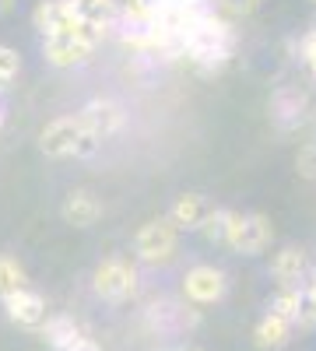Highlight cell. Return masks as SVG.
Listing matches in <instances>:
<instances>
[{"instance_id":"d6986e66","label":"cell","mask_w":316,"mask_h":351,"mask_svg":"<svg viewBox=\"0 0 316 351\" xmlns=\"http://www.w3.org/2000/svg\"><path fill=\"white\" fill-rule=\"evenodd\" d=\"M18 288H28V274H25V267H21L14 256L0 253V299L11 295V291H18Z\"/></svg>"},{"instance_id":"603a6c76","label":"cell","mask_w":316,"mask_h":351,"mask_svg":"<svg viewBox=\"0 0 316 351\" xmlns=\"http://www.w3.org/2000/svg\"><path fill=\"white\" fill-rule=\"evenodd\" d=\"M295 172L302 180H316V141H306L295 152Z\"/></svg>"},{"instance_id":"5b68a950","label":"cell","mask_w":316,"mask_h":351,"mask_svg":"<svg viewBox=\"0 0 316 351\" xmlns=\"http://www.w3.org/2000/svg\"><path fill=\"white\" fill-rule=\"evenodd\" d=\"M176 250H180V225L169 215L145 221L134 236V253L145 263H165L176 256Z\"/></svg>"},{"instance_id":"f546056e","label":"cell","mask_w":316,"mask_h":351,"mask_svg":"<svg viewBox=\"0 0 316 351\" xmlns=\"http://www.w3.org/2000/svg\"><path fill=\"white\" fill-rule=\"evenodd\" d=\"M313 4H316V0H313Z\"/></svg>"},{"instance_id":"ba28073f","label":"cell","mask_w":316,"mask_h":351,"mask_svg":"<svg viewBox=\"0 0 316 351\" xmlns=\"http://www.w3.org/2000/svg\"><path fill=\"white\" fill-rule=\"evenodd\" d=\"M271 123L281 130V134H295L302 123H306V112H309V99L299 84H278L271 92Z\"/></svg>"},{"instance_id":"4fadbf2b","label":"cell","mask_w":316,"mask_h":351,"mask_svg":"<svg viewBox=\"0 0 316 351\" xmlns=\"http://www.w3.org/2000/svg\"><path fill=\"white\" fill-rule=\"evenodd\" d=\"M215 211L211 197L204 193H180L176 200H172L169 208V218L180 225V232H200V225H204V218Z\"/></svg>"},{"instance_id":"7c38bea8","label":"cell","mask_w":316,"mask_h":351,"mask_svg":"<svg viewBox=\"0 0 316 351\" xmlns=\"http://www.w3.org/2000/svg\"><path fill=\"white\" fill-rule=\"evenodd\" d=\"M102 200L92 193V190H71L60 204V218L74 228H92L99 218H102Z\"/></svg>"},{"instance_id":"9a60e30c","label":"cell","mask_w":316,"mask_h":351,"mask_svg":"<svg viewBox=\"0 0 316 351\" xmlns=\"http://www.w3.org/2000/svg\"><path fill=\"white\" fill-rule=\"evenodd\" d=\"M292 330H295L292 319H284V316H278V313L267 309L264 319H260V324H256V330H253V344L260 348V351H281V348H289Z\"/></svg>"},{"instance_id":"ffe728a7","label":"cell","mask_w":316,"mask_h":351,"mask_svg":"<svg viewBox=\"0 0 316 351\" xmlns=\"http://www.w3.org/2000/svg\"><path fill=\"white\" fill-rule=\"evenodd\" d=\"M299 309H302V285L295 288H281L278 295L271 299V313L292 319V324H299Z\"/></svg>"},{"instance_id":"cb8c5ba5","label":"cell","mask_w":316,"mask_h":351,"mask_svg":"<svg viewBox=\"0 0 316 351\" xmlns=\"http://www.w3.org/2000/svg\"><path fill=\"white\" fill-rule=\"evenodd\" d=\"M256 8H260V0H218V11L225 18H250L256 14Z\"/></svg>"},{"instance_id":"8992f818","label":"cell","mask_w":316,"mask_h":351,"mask_svg":"<svg viewBox=\"0 0 316 351\" xmlns=\"http://www.w3.org/2000/svg\"><path fill=\"white\" fill-rule=\"evenodd\" d=\"M137 267L134 263H127L123 256H109L102 260L95 274H92V288L95 295L106 299V302H130L137 295Z\"/></svg>"},{"instance_id":"52a82bcc","label":"cell","mask_w":316,"mask_h":351,"mask_svg":"<svg viewBox=\"0 0 316 351\" xmlns=\"http://www.w3.org/2000/svg\"><path fill=\"white\" fill-rule=\"evenodd\" d=\"M225 291H228V278L215 263H197L183 278V299L190 306H215L225 299Z\"/></svg>"},{"instance_id":"d4e9b609","label":"cell","mask_w":316,"mask_h":351,"mask_svg":"<svg viewBox=\"0 0 316 351\" xmlns=\"http://www.w3.org/2000/svg\"><path fill=\"white\" fill-rule=\"evenodd\" d=\"M162 4L165 0H127V14H134V18H141V21H155V14L162 11Z\"/></svg>"},{"instance_id":"8fae6325","label":"cell","mask_w":316,"mask_h":351,"mask_svg":"<svg viewBox=\"0 0 316 351\" xmlns=\"http://www.w3.org/2000/svg\"><path fill=\"white\" fill-rule=\"evenodd\" d=\"M4 302V309H8V316L14 319L18 327H28V330H39L42 324H46V299L39 295V291H32V288H18V291H11V295H4L0 299Z\"/></svg>"},{"instance_id":"44dd1931","label":"cell","mask_w":316,"mask_h":351,"mask_svg":"<svg viewBox=\"0 0 316 351\" xmlns=\"http://www.w3.org/2000/svg\"><path fill=\"white\" fill-rule=\"evenodd\" d=\"M228 221H232V211H228V208H215V211L204 218V225H200V236H204L208 243H215V246H225Z\"/></svg>"},{"instance_id":"484cf974","label":"cell","mask_w":316,"mask_h":351,"mask_svg":"<svg viewBox=\"0 0 316 351\" xmlns=\"http://www.w3.org/2000/svg\"><path fill=\"white\" fill-rule=\"evenodd\" d=\"M18 71H21V56H18L11 46H0V81L8 84Z\"/></svg>"},{"instance_id":"9c48e42d","label":"cell","mask_w":316,"mask_h":351,"mask_svg":"<svg viewBox=\"0 0 316 351\" xmlns=\"http://www.w3.org/2000/svg\"><path fill=\"white\" fill-rule=\"evenodd\" d=\"M32 25L42 32V39H53V36H67L81 25V18L74 14L71 0H39L36 11H32Z\"/></svg>"},{"instance_id":"f1b7e54d","label":"cell","mask_w":316,"mask_h":351,"mask_svg":"<svg viewBox=\"0 0 316 351\" xmlns=\"http://www.w3.org/2000/svg\"><path fill=\"white\" fill-rule=\"evenodd\" d=\"M11 8H14V0H0V14H8Z\"/></svg>"},{"instance_id":"2e32d148","label":"cell","mask_w":316,"mask_h":351,"mask_svg":"<svg viewBox=\"0 0 316 351\" xmlns=\"http://www.w3.org/2000/svg\"><path fill=\"white\" fill-rule=\"evenodd\" d=\"M148 316H151V324H155L158 334H180V330H186V327L197 324V309L176 306V302H162V306L155 302Z\"/></svg>"},{"instance_id":"5bb4252c","label":"cell","mask_w":316,"mask_h":351,"mask_svg":"<svg viewBox=\"0 0 316 351\" xmlns=\"http://www.w3.org/2000/svg\"><path fill=\"white\" fill-rule=\"evenodd\" d=\"M306 274H309V260H306V253H302L299 246H284V250L274 253V260H271V278H274L281 288L302 285Z\"/></svg>"},{"instance_id":"4316f807","label":"cell","mask_w":316,"mask_h":351,"mask_svg":"<svg viewBox=\"0 0 316 351\" xmlns=\"http://www.w3.org/2000/svg\"><path fill=\"white\" fill-rule=\"evenodd\" d=\"M60 351H102V348H99V344H95V341H92L88 334L81 330V334H77V337H74L71 344H64Z\"/></svg>"},{"instance_id":"83f0119b","label":"cell","mask_w":316,"mask_h":351,"mask_svg":"<svg viewBox=\"0 0 316 351\" xmlns=\"http://www.w3.org/2000/svg\"><path fill=\"white\" fill-rule=\"evenodd\" d=\"M302 60H306V67H309L313 77H316V39H313V36H302Z\"/></svg>"},{"instance_id":"30bf717a","label":"cell","mask_w":316,"mask_h":351,"mask_svg":"<svg viewBox=\"0 0 316 351\" xmlns=\"http://www.w3.org/2000/svg\"><path fill=\"white\" fill-rule=\"evenodd\" d=\"M77 116H81L84 130L95 134L99 141H106V137H112V134H120L123 123H127V112H123L117 102H109V99H92Z\"/></svg>"},{"instance_id":"e0dca14e","label":"cell","mask_w":316,"mask_h":351,"mask_svg":"<svg viewBox=\"0 0 316 351\" xmlns=\"http://www.w3.org/2000/svg\"><path fill=\"white\" fill-rule=\"evenodd\" d=\"M71 8H74V14L81 18V21H92V25H102V28H117V21H120V4L117 0H71Z\"/></svg>"},{"instance_id":"6da1fadb","label":"cell","mask_w":316,"mask_h":351,"mask_svg":"<svg viewBox=\"0 0 316 351\" xmlns=\"http://www.w3.org/2000/svg\"><path fill=\"white\" fill-rule=\"evenodd\" d=\"M232 53H236V32H232V25L225 21V14L218 11H204L197 18L193 25V32L186 39V49L183 56L197 67V71H204V74H218L228 60H232Z\"/></svg>"},{"instance_id":"7a4b0ae2","label":"cell","mask_w":316,"mask_h":351,"mask_svg":"<svg viewBox=\"0 0 316 351\" xmlns=\"http://www.w3.org/2000/svg\"><path fill=\"white\" fill-rule=\"evenodd\" d=\"M99 137L84 130L81 116H56L39 134V148L46 158H88L99 152Z\"/></svg>"},{"instance_id":"3957f363","label":"cell","mask_w":316,"mask_h":351,"mask_svg":"<svg viewBox=\"0 0 316 351\" xmlns=\"http://www.w3.org/2000/svg\"><path fill=\"white\" fill-rule=\"evenodd\" d=\"M109 36V28L102 25H92V21H81L74 32L67 36H53V39H42V53L53 67H81L92 60V53L102 46V39Z\"/></svg>"},{"instance_id":"277c9868","label":"cell","mask_w":316,"mask_h":351,"mask_svg":"<svg viewBox=\"0 0 316 351\" xmlns=\"http://www.w3.org/2000/svg\"><path fill=\"white\" fill-rule=\"evenodd\" d=\"M274 243V225L267 215L260 211H232V221H228V236H225V246L239 253V256H260L267 246Z\"/></svg>"},{"instance_id":"ac0fdd59","label":"cell","mask_w":316,"mask_h":351,"mask_svg":"<svg viewBox=\"0 0 316 351\" xmlns=\"http://www.w3.org/2000/svg\"><path fill=\"white\" fill-rule=\"evenodd\" d=\"M39 330H42V337H46V344H49L53 351H60L64 344H71V341L81 334V327L74 324L71 316H46V324H42Z\"/></svg>"},{"instance_id":"7402d4cb","label":"cell","mask_w":316,"mask_h":351,"mask_svg":"<svg viewBox=\"0 0 316 351\" xmlns=\"http://www.w3.org/2000/svg\"><path fill=\"white\" fill-rule=\"evenodd\" d=\"M295 327H316V271L313 278L302 285V309H299V324Z\"/></svg>"}]
</instances>
